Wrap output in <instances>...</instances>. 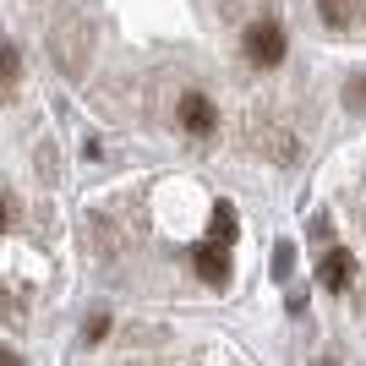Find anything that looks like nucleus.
Wrapping results in <instances>:
<instances>
[{
  "instance_id": "nucleus-1",
  "label": "nucleus",
  "mask_w": 366,
  "mask_h": 366,
  "mask_svg": "<svg viewBox=\"0 0 366 366\" xmlns=\"http://www.w3.org/2000/svg\"><path fill=\"white\" fill-rule=\"evenodd\" d=\"M55 49H61V66L66 71H82L93 55V33L82 28V16H61V28H55Z\"/></svg>"
},
{
  "instance_id": "nucleus-2",
  "label": "nucleus",
  "mask_w": 366,
  "mask_h": 366,
  "mask_svg": "<svg viewBox=\"0 0 366 366\" xmlns=\"http://www.w3.org/2000/svg\"><path fill=\"white\" fill-rule=\"evenodd\" d=\"M285 49L290 44H285V28H279V22H252V28H246V55L257 66H279Z\"/></svg>"
},
{
  "instance_id": "nucleus-3",
  "label": "nucleus",
  "mask_w": 366,
  "mask_h": 366,
  "mask_svg": "<svg viewBox=\"0 0 366 366\" xmlns=\"http://www.w3.org/2000/svg\"><path fill=\"white\" fill-rule=\"evenodd\" d=\"M181 126L192 132V137H208L219 126V109L202 99V93H181Z\"/></svg>"
},
{
  "instance_id": "nucleus-4",
  "label": "nucleus",
  "mask_w": 366,
  "mask_h": 366,
  "mask_svg": "<svg viewBox=\"0 0 366 366\" xmlns=\"http://www.w3.org/2000/svg\"><path fill=\"white\" fill-rule=\"evenodd\" d=\"M317 279H322V290H350V279H355V257L345 252V246H334V252L322 257Z\"/></svg>"
},
{
  "instance_id": "nucleus-5",
  "label": "nucleus",
  "mask_w": 366,
  "mask_h": 366,
  "mask_svg": "<svg viewBox=\"0 0 366 366\" xmlns=\"http://www.w3.org/2000/svg\"><path fill=\"white\" fill-rule=\"evenodd\" d=\"M197 274L208 285H229V252L224 246H197Z\"/></svg>"
},
{
  "instance_id": "nucleus-6",
  "label": "nucleus",
  "mask_w": 366,
  "mask_h": 366,
  "mask_svg": "<svg viewBox=\"0 0 366 366\" xmlns=\"http://www.w3.org/2000/svg\"><path fill=\"white\" fill-rule=\"evenodd\" d=\"M317 11L328 28H350L355 22V0H317Z\"/></svg>"
},
{
  "instance_id": "nucleus-7",
  "label": "nucleus",
  "mask_w": 366,
  "mask_h": 366,
  "mask_svg": "<svg viewBox=\"0 0 366 366\" xmlns=\"http://www.w3.org/2000/svg\"><path fill=\"white\" fill-rule=\"evenodd\" d=\"M0 66H6V93H16V82H22V49H16V44H6Z\"/></svg>"
},
{
  "instance_id": "nucleus-8",
  "label": "nucleus",
  "mask_w": 366,
  "mask_h": 366,
  "mask_svg": "<svg viewBox=\"0 0 366 366\" xmlns=\"http://www.w3.org/2000/svg\"><path fill=\"white\" fill-rule=\"evenodd\" d=\"M214 229H219V246L235 241V208H229V202H219V208H214Z\"/></svg>"
},
{
  "instance_id": "nucleus-9",
  "label": "nucleus",
  "mask_w": 366,
  "mask_h": 366,
  "mask_svg": "<svg viewBox=\"0 0 366 366\" xmlns=\"http://www.w3.org/2000/svg\"><path fill=\"white\" fill-rule=\"evenodd\" d=\"M345 104H350L355 115H366V71H361V76H350V82H345Z\"/></svg>"
},
{
  "instance_id": "nucleus-10",
  "label": "nucleus",
  "mask_w": 366,
  "mask_h": 366,
  "mask_svg": "<svg viewBox=\"0 0 366 366\" xmlns=\"http://www.w3.org/2000/svg\"><path fill=\"white\" fill-rule=\"evenodd\" d=\"M82 339H88V345H99V339H109V312H93V317L82 322Z\"/></svg>"
},
{
  "instance_id": "nucleus-11",
  "label": "nucleus",
  "mask_w": 366,
  "mask_h": 366,
  "mask_svg": "<svg viewBox=\"0 0 366 366\" xmlns=\"http://www.w3.org/2000/svg\"><path fill=\"white\" fill-rule=\"evenodd\" d=\"M290 262H295V252H290V241H279V252H274V274L285 279L290 274Z\"/></svg>"
},
{
  "instance_id": "nucleus-12",
  "label": "nucleus",
  "mask_w": 366,
  "mask_h": 366,
  "mask_svg": "<svg viewBox=\"0 0 366 366\" xmlns=\"http://www.w3.org/2000/svg\"><path fill=\"white\" fill-rule=\"evenodd\" d=\"M0 366H22V355H16V350H6V355H0Z\"/></svg>"
}]
</instances>
